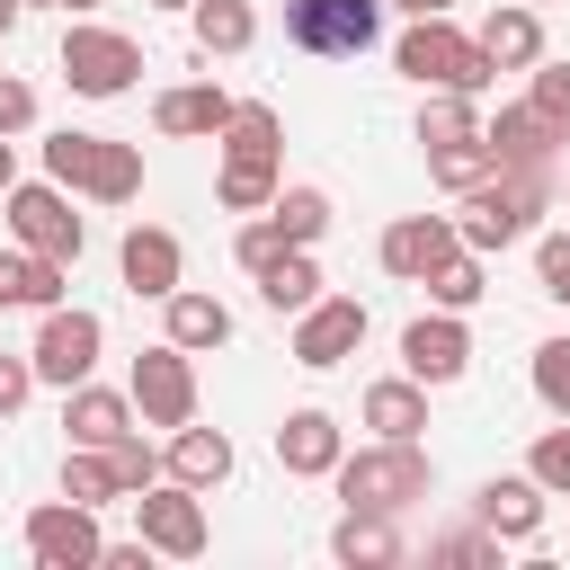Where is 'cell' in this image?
I'll return each instance as SVG.
<instances>
[{"label": "cell", "mask_w": 570, "mask_h": 570, "mask_svg": "<svg viewBox=\"0 0 570 570\" xmlns=\"http://www.w3.org/2000/svg\"><path fill=\"white\" fill-rule=\"evenodd\" d=\"M276 160H285V125H276V107H232V125H223V169H214V196H223L232 214H258V205H276Z\"/></svg>", "instance_id": "1"}, {"label": "cell", "mask_w": 570, "mask_h": 570, "mask_svg": "<svg viewBox=\"0 0 570 570\" xmlns=\"http://www.w3.org/2000/svg\"><path fill=\"white\" fill-rule=\"evenodd\" d=\"M338 499L347 508H374V517H401V508H419L428 499V481H436V463L419 454V436H383V445H365V454H338Z\"/></svg>", "instance_id": "2"}, {"label": "cell", "mask_w": 570, "mask_h": 570, "mask_svg": "<svg viewBox=\"0 0 570 570\" xmlns=\"http://www.w3.org/2000/svg\"><path fill=\"white\" fill-rule=\"evenodd\" d=\"M543 196H552V178H534V169H490L472 196H463V249H508V240H525L534 232V214H543Z\"/></svg>", "instance_id": "3"}, {"label": "cell", "mask_w": 570, "mask_h": 570, "mask_svg": "<svg viewBox=\"0 0 570 570\" xmlns=\"http://www.w3.org/2000/svg\"><path fill=\"white\" fill-rule=\"evenodd\" d=\"M392 62L419 80V89H490V53H481V36H463L454 18H410V36L392 45Z\"/></svg>", "instance_id": "4"}, {"label": "cell", "mask_w": 570, "mask_h": 570, "mask_svg": "<svg viewBox=\"0 0 570 570\" xmlns=\"http://www.w3.org/2000/svg\"><path fill=\"white\" fill-rule=\"evenodd\" d=\"M45 178H62V187H80L98 205H125V196H142V151L107 142V134H53L45 142Z\"/></svg>", "instance_id": "5"}, {"label": "cell", "mask_w": 570, "mask_h": 570, "mask_svg": "<svg viewBox=\"0 0 570 570\" xmlns=\"http://www.w3.org/2000/svg\"><path fill=\"white\" fill-rule=\"evenodd\" d=\"M134 71H142V45L134 36H116V27H71L62 36V80L80 98H125Z\"/></svg>", "instance_id": "6"}, {"label": "cell", "mask_w": 570, "mask_h": 570, "mask_svg": "<svg viewBox=\"0 0 570 570\" xmlns=\"http://www.w3.org/2000/svg\"><path fill=\"white\" fill-rule=\"evenodd\" d=\"M383 27V0H285V45L303 53H365Z\"/></svg>", "instance_id": "7"}, {"label": "cell", "mask_w": 570, "mask_h": 570, "mask_svg": "<svg viewBox=\"0 0 570 570\" xmlns=\"http://www.w3.org/2000/svg\"><path fill=\"white\" fill-rule=\"evenodd\" d=\"M98 347H107V321H98V312H80V303H71V312L53 303L27 356H36V383H62V392H71V383H89Z\"/></svg>", "instance_id": "8"}, {"label": "cell", "mask_w": 570, "mask_h": 570, "mask_svg": "<svg viewBox=\"0 0 570 570\" xmlns=\"http://www.w3.org/2000/svg\"><path fill=\"white\" fill-rule=\"evenodd\" d=\"M0 205H9V232H18L27 249H45V258H62V267L80 258V240H89V232H80V214H71L62 178H45V187H9Z\"/></svg>", "instance_id": "9"}, {"label": "cell", "mask_w": 570, "mask_h": 570, "mask_svg": "<svg viewBox=\"0 0 570 570\" xmlns=\"http://www.w3.org/2000/svg\"><path fill=\"white\" fill-rule=\"evenodd\" d=\"M134 410H142L151 428H187V419H196V365H187L178 338H160V347L134 356Z\"/></svg>", "instance_id": "10"}, {"label": "cell", "mask_w": 570, "mask_h": 570, "mask_svg": "<svg viewBox=\"0 0 570 570\" xmlns=\"http://www.w3.org/2000/svg\"><path fill=\"white\" fill-rule=\"evenodd\" d=\"M134 525H142V543H151V552H169V561H196V552H205V508H196V490H187V481L134 490Z\"/></svg>", "instance_id": "11"}, {"label": "cell", "mask_w": 570, "mask_h": 570, "mask_svg": "<svg viewBox=\"0 0 570 570\" xmlns=\"http://www.w3.org/2000/svg\"><path fill=\"white\" fill-rule=\"evenodd\" d=\"M27 552H36L45 570H89V561L107 552V534H98V508H80V499H53V508H36V517H27Z\"/></svg>", "instance_id": "12"}, {"label": "cell", "mask_w": 570, "mask_h": 570, "mask_svg": "<svg viewBox=\"0 0 570 570\" xmlns=\"http://www.w3.org/2000/svg\"><path fill=\"white\" fill-rule=\"evenodd\" d=\"M356 338H365V303L356 294H321L312 312H294V365H312V374L356 356Z\"/></svg>", "instance_id": "13"}, {"label": "cell", "mask_w": 570, "mask_h": 570, "mask_svg": "<svg viewBox=\"0 0 570 570\" xmlns=\"http://www.w3.org/2000/svg\"><path fill=\"white\" fill-rule=\"evenodd\" d=\"M561 134H570V125H552V116L525 98V107H499V125H490V151H499V169H534V178H552V151H561Z\"/></svg>", "instance_id": "14"}, {"label": "cell", "mask_w": 570, "mask_h": 570, "mask_svg": "<svg viewBox=\"0 0 570 570\" xmlns=\"http://www.w3.org/2000/svg\"><path fill=\"white\" fill-rule=\"evenodd\" d=\"M401 365H410L419 383H454V374L472 365V330H463L454 312H428V321L401 330Z\"/></svg>", "instance_id": "15"}, {"label": "cell", "mask_w": 570, "mask_h": 570, "mask_svg": "<svg viewBox=\"0 0 570 570\" xmlns=\"http://www.w3.org/2000/svg\"><path fill=\"white\" fill-rule=\"evenodd\" d=\"M463 249V232L445 223V214H401L392 232H383V267L392 276H410V285H428V267L436 258H454Z\"/></svg>", "instance_id": "16"}, {"label": "cell", "mask_w": 570, "mask_h": 570, "mask_svg": "<svg viewBox=\"0 0 570 570\" xmlns=\"http://www.w3.org/2000/svg\"><path fill=\"white\" fill-rule=\"evenodd\" d=\"M481 53H490V71H534V62H543V18H534V0L490 9V18H481Z\"/></svg>", "instance_id": "17"}, {"label": "cell", "mask_w": 570, "mask_h": 570, "mask_svg": "<svg viewBox=\"0 0 570 570\" xmlns=\"http://www.w3.org/2000/svg\"><path fill=\"white\" fill-rule=\"evenodd\" d=\"M116 267H125V285H134V294H151V303H169V294H178V240H169L160 223H134V232H125V249H116Z\"/></svg>", "instance_id": "18"}, {"label": "cell", "mask_w": 570, "mask_h": 570, "mask_svg": "<svg viewBox=\"0 0 570 570\" xmlns=\"http://www.w3.org/2000/svg\"><path fill=\"white\" fill-rule=\"evenodd\" d=\"M276 463L303 472V481L338 472V419H330V410H285V428H276Z\"/></svg>", "instance_id": "19"}, {"label": "cell", "mask_w": 570, "mask_h": 570, "mask_svg": "<svg viewBox=\"0 0 570 570\" xmlns=\"http://www.w3.org/2000/svg\"><path fill=\"white\" fill-rule=\"evenodd\" d=\"M62 428H71V445H116V436L134 428V392L71 383V401H62Z\"/></svg>", "instance_id": "20"}, {"label": "cell", "mask_w": 570, "mask_h": 570, "mask_svg": "<svg viewBox=\"0 0 570 570\" xmlns=\"http://www.w3.org/2000/svg\"><path fill=\"white\" fill-rule=\"evenodd\" d=\"M169 481H187V490H214V481H232V436L223 428H169Z\"/></svg>", "instance_id": "21"}, {"label": "cell", "mask_w": 570, "mask_h": 570, "mask_svg": "<svg viewBox=\"0 0 570 570\" xmlns=\"http://www.w3.org/2000/svg\"><path fill=\"white\" fill-rule=\"evenodd\" d=\"M481 525H490L499 543H525V534L543 525V481H534V472L490 481V490H481Z\"/></svg>", "instance_id": "22"}, {"label": "cell", "mask_w": 570, "mask_h": 570, "mask_svg": "<svg viewBox=\"0 0 570 570\" xmlns=\"http://www.w3.org/2000/svg\"><path fill=\"white\" fill-rule=\"evenodd\" d=\"M9 303H27V312H53L62 303V258H45V249H0V312Z\"/></svg>", "instance_id": "23"}, {"label": "cell", "mask_w": 570, "mask_h": 570, "mask_svg": "<svg viewBox=\"0 0 570 570\" xmlns=\"http://www.w3.org/2000/svg\"><path fill=\"white\" fill-rule=\"evenodd\" d=\"M151 125H160V134H223V125H232V98H223L214 80H187V89H160Z\"/></svg>", "instance_id": "24"}, {"label": "cell", "mask_w": 570, "mask_h": 570, "mask_svg": "<svg viewBox=\"0 0 570 570\" xmlns=\"http://www.w3.org/2000/svg\"><path fill=\"white\" fill-rule=\"evenodd\" d=\"M330 552H338L347 570H392V561H401V534H392V517L347 508V517H338V534H330Z\"/></svg>", "instance_id": "25"}, {"label": "cell", "mask_w": 570, "mask_h": 570, "mask_svg": "<svg viewBox=\"0 0 570 570\" xmlns=\"http://www.w3.org/2000/svg\"><path fill=\"white\" fill-rule=\"evenodd\" d=\"M258 303H267V312H312V303H321V267H312V249L267 258V267H258Z\"/></svg>", "instance_id": "26"}, {"label": "cell", "mask_w": 570, "mask_h": 570, "mask_svg": "<svg viewBox=\"0 0 570 570\" xmlns=\"http://www.w3.org/2000/svg\"><path fill=\"white\" fill-rule=\"evenodd\" d=\"M169 338H178L187 356H196V347H223V338H232V312H223L214 294L178 285V294H169Z\"/></svg>", "instance_id": "27"}, {"label": "cell", "mask_w": 570, "mask_h": 570, "mask_svg": "<svg viewBox=\"0 0 570 570\" xmlns=\"http://www.w3.org/2000/svg\"><path fill=\"white\" fill-rule=\"evenodd\" d=\"M365 428L419 436V428H428V383H419V374H410V383H374V392H365Z\"/></svg>", "instance_id": "28"}, {"label": "cell", "mask_w": 570, "mask_h": 570, "mask_svg": "<svg viewBox=\"0 0 570 570\" xmlns=\"http://www.w3.org/2000/svg\"><path fill=\"white\" fill-rule=\"evenodd\" d=\"M490 169H499L490 134H472V142H436V151H428V178H436V187H454V196H472Z\"/></svg>", "instance_id": "29"}, {"label": "cell", "mask_w": 570, "mask_h": 570, "mask_svg": "<svg viewBox=\"0 0 570 570\" xmlns=\"http://www.w3.org/2000/svg\"><path fill=\"white\" fill-rule=\"evenodd\" d=\"M187 18H196V53H240V45L258 36V18H249V0H196Z\"/></svg>", "instance_id": "30"}, {"label": "cell", "mask_w": 570, "mask_h": 570, "mask_svg": "<svg viewBox=\"0 0 570 570\" xmlns=\"http://www.w3.org/2000/svg\"><path fill=\"white\" fill-rule=\"evenodd\" d=\"M125 490V472H116V454L107 445H71V463H62V499H80V508H98V499H116Z\"/></svg>", "instance_id": "31"}, {"label": "cell", "mask_w": 570, "mask_h": 570, "mask_svg": "<svg viewBox=\"0 0 570 570\" xmlns=\"http://www.w3.org/2000/svg\"><path fill=\"white\" fill-rule=\"evenodd\" d=\"M481 134V116H472V89H436L428 107H419V142L436 151V142H472Z\"/></svg>", "instance_id": "32"}, {"label": "cell", "mask_w": 570, "mask_h": 570, "mask_svg": "<svg viewBox=\"0 0 570 570\" xmlns=\"http://www.w3.org/2000/svg\"><path fill=\"white\" fill-rule=\"evenodd\" d=\"M267 214H276V232H285L294 249H312V240L330 232V196H321V187H276Z\"/></svg>", "instance_id": "33"}, {"label": "cell", "mask_w": 570, "mask_h": 570, "mask_svg": "<svg viewBox=\"0 0 570 570\" xmlns=\"http://www.w3.org/2000/svg\"><path fill=\"white\" fill-rule=\"evenodd\" d=\"M428 294H436V312H472L490 285H481V249H454V258H436L428 267Z\"/></svg>", "instance_id": "34"}, {"label": "cell", "mask_w": 570, "mask_h": 570, "mask_svg": "<svg viewBox=\"0 0 570 570\" xmlns=\"http://www.w3.org/2000/svg\"><path fill=\"white\" fill-rule=\"evenodd\" d=\"M534 401H543L552 419H570V338H543V347H534Z\"/></svg>", "instance_id": "35"}, {"label": "cell", "mask_w": 570, "mask_h": 570, "mask_svg": "<svg viewBox=\"0 0 570 570\" xmlns=\"http://www.w3.org/2000/svg\"><path fill=\"white\" fill-rule=\"evenodd\" d=\"M525 472H534V481H543V490H570V419H561V428H543V436H534V463H525Z\"/></svg>", "instance_id": "36"}, {"label": "cell", "mask_w": 570, "mask_h": 570, "mask_svg": "<svg viewBox=\"0 0 570 570\" xmlns=\"http://www.w3.org/2000/svg\"><path fill=\"white\" fill-rule=\"evenodd\" d=\"M534 276H543L552 303H570V232H543L534 240Z\"/></svg>", "instance_id": "37"}, {"label": "cell", "mask_w": 570, "mask_h": 570, "mask_svg": "<svg viewBox=\"0 0 570 570\" xmlns=\"http://www.w3.org/2000/svg\"><path fill=\"white\" fill-rule=\"evenodd\" d=\"M107 454H116V472H125V490H151V472H160V454H151V445L134 436V428H125V436H116Z\"/></svg>", "instance_id": "38"}, {"label": "cell", "mask_w": 570, "mask_h": 570, "mask_svg": "<svg viewBox=\"0 0 570 570\" xmlns=\"http://www.w3.org/2000/svg\"><path fill=\"white\" fill-rule=\"evenodd\" d=\"M285 249H294V240H285V232H276V214H267V223H249V232H240V267H249V276H258V267H267V258H285Z\"/></svg>", "instance_id": "39"}, {"label": "cell", "mask_w": 570, "mask_h": 570, "mask_svg": "<svg viewBox=\"0 0 570 570\" xmlns=\"http://www.w3.org/2000/svg\"><path fill=\"white\" fill-rule=\"evenodd\" d=\"M534 107H543L552 125H570V62H543V71H534Z\"/></svg>", "instance_id": "40"}, {"label": "cell", "mask_w": 570, "mask_h": 570, "mask_svg": "<svg viewBox=\"0 0 570 570\" xmlns=\"http://www.w3.org/2000/svg\"><path fill=\"white\" fill-rule=\"evenodd\" d=\"M36 392V356H0V419H18Z\"/></svg>", "instance_id": "41"}, {"label": "cell", "mask_w": 570, "mask_h": 570, "mask_svg": "<svg viewBox=\"0 0 570 570\" xmlns=\"http://www.w3.org/2000/svg\"><path fill=\"white\" fill-rule=\"evenodd\" d=\"M36 125V89L27 80H0V134H27Z\"/></svg>", "instance_id": "42"}, {"label": "cell", "mask_w": 570, "mask_h": 570, "mask_svg": "<svg viewBox=\"0 0 570 570\" xmlns=\"http://www.w3.org/2000/svg\"><path fill=\"white\" fill-rule=\"evenodd\" d=\"M98 561H107V570H151V543H142V534H134V543H107V552H98Z\"/></svg>", "instance_id": "43"}, {"label": "cell", "mask_w": 570, "mask_h": 570, "mask_svg": "<svg viewBox=\"0 0 570 570\" xmlns=\"http://www.w3.org/2000/svg\"><path fill=\"white\" fill-rule=\"evenodd\" d=\"M18 187V151H9V134H0V196Z\"/></svg>", "instance_id": "44"}, {"label": "cell", "mask_w": 570, "mask_h": 570, "mask_svg": "<svg viewBox=\"0 0 570 570\" xmlns=\"http://www.w3.org/2000/svg\"><path fill=\"white\" fill-rule=\"evenodd\" d=\"M392 9H410V18H445L454 0H392Z\"/></svg>", "instance_id": "45"}, {"label": "cell", "mask_w": 570, "mask_h": 570, "mask_svg": "<svg viewBox=\"0 0 570 570\" xmlns=\"http://www.w3.org/2000/svg\"><path fill=\"white\" fill-rule=\"evenodd\" d=\"M18 9H27V0H0V36H9V27H18Z\"/></svg>", "instance_id": "46"}, {"label": "cell", "mask_w": 570, "mask_h": 570, "mask_svg": "<svg viewBox=\"0 0 570 570\" xmlns=\"http://www.w3.org/2000/svg\"><path fill=\"white\" fill-rule=\"evenodd\" d=\"M62 9H98V0H62Z\"/></svg>", "instance_id": "47"}, {"label": "cell", "mask_w": 570, "mask_h": 570, "mask_svg": "<svg viewBox=\"0 0 570 570\" xmlns=\"http://www.w3.org/2000/svg\"><path fill=\"white\" fill-rule=\"evenodd\" d=\"M160 9H196V0H160Z\"/></svg>", "instance_id": "48"}]
</instances>
